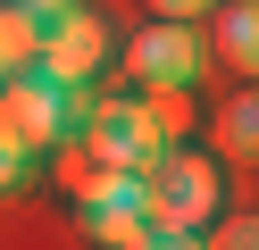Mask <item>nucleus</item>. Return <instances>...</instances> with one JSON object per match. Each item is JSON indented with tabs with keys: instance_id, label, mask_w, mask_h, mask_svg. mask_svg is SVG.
<instances>
[{
	"instance_id": "f257e3e1",
	"label": "nucleus",
	"mask_w": 259,
	"mask_h": 250,
	"mask_svg": "<svg viewBox=\"0 0 259 250\" xmlns=\"http://www.w3.org/2000/svg\"><path fill=\"white\" fill-rule=\"evenodd\" d=\"M226 209V167L209 159V150H159L151 167H142V225L151 233H209Z\"/></svg>"
},
{
	"instance_id": "f03ea898",
	"label": "nucleus",
	"mask_w": 259,
	"mask_h": 250,
	"mask_svg": "<svg viewBox=\"0 0 259 250\" xmlns=\"http://www.w3.org/2000/svg\"><path fill=\"white\" fill-rule=\"evenodd\" d=\"M84 109H92V92H59V83H42L34 67H25V75H0V142L25 150V159L75 142Z\"/></svg>"
},
{
	"instance_id": "7ed1b4c3",
	"label": "nucleus",
	"mask_w": 259,
	"mask_h": 250,
	"mask_svg": "<svg viewBox=\"0 0 259 250\" xmlns=\"http://www.w3.org/2000/svg\"><path fill=\"white\" fill-rule=\"evenodd\" d=\"M109 59H117V33H109V17L75 0V9L59 17L51 33H42V50H34V75H42V83H59V92H92V75H101Z\"/></svg>"
},
{
	"instance_id": "20e7f679",
	"label": "nucleus",
	"mask_w": 259,
	"mask_h": 250,
	"mask_svg": "<svg viewBox=\"0 0 259 250\" xmlns=\"http://www.w3.org/2000/svg\"><path fill=\"white\" fill-rule=\"evenodd\" d=\"M75 142H84L101 167H117V175H142V167L167 150V142H159V125L142 117V100H134V92L92 100V109H84V125H75Z\"/></svg>"
},
{
	"instance_id": "39448f33",
	"label": "nucleus",
	"mask_w": 259,
	"mask_h": 250,
	"mask_svg": "<svg viewBox=\"0 0 259 250\" xmlns=\"http://www.w3.org/2000/svg\"><path fill=\"white\" fill-rule=\"evenodd\" d=\"M125 67H134V92H192L201 75V25H142L125 42Z\"/></svg>"
},
{
	"instance_id": "423d86ee",
	"label": "nucleus",
	"mask_w": 259,
	"mask_h": 250,
	"mask_svg": "<svg viewBox=\"0 0 259 250\" xmlns=\"http://www.w3.org/2000/svg\"><path fill=\"white\" fill-rule=\"evenodd\" d=\"M201 59H218L226 75H251L259 67V17H251V0H218V9L201 17Z\"/></svg>"
},
{
	"instance_id": "0eeeda50",
	"label": "nucleus",
	"mask_w": 259,
	"mask_h": 250,
	"mask_svg": "<svg viewBox=\"0 0 259 250\" xmlns=\"http://www.w3.org/2000/svg\"><path fill=\"white\" fill-rule=\"evenodd\" d=\"M75 225H84L101 250H134L142 233H151V225H142V183H134V192H117V200H92V209H75Z\"/></svg>"
},
{
	"instance_id": "6e6552de",
	"label": "nucleus",
	"mask_w": 259,
	"mask_h": 250,
	"mask_svg": "<svg viewBox=\"0 0 259 250\" xmlns=\"http://www.w3.org/2000/svg\"><path fill=\"white\" fill-rule=\"evenodd\" d=\"M209 142H218V167H234V175H242V167H251V150H259V100L234 92L218 117H209Z\"/></svg>"
},
{
	"instance_id": "1a4fd4ad",
	"label": "nucleus",
	"mask_w": 259,
	"mask_h": 250,
	"mask_svg": "<svg viewBox=\"0 0 259 250\" xmlns=\"http://www.w3.org/2000/svg\"><path fill=\"white\" fill-rule=\"evenodd\" d=\"M34 50H42V25L17 9V0H0V75H25Z\"/></svg>"
},
{
	"instance_id": "9d476101",
	"label": "nucleus",
	"mask_w": 259,
	"mask_h": 250,
	"mask_svg": "<svg viewBox=\"0 0 259 250\" xmlns=\"http://www.w3.org/2000/svg\"><path fill=\"white\" fill-rule=\"evenodd\" d=\"M142 100V117H151V125H159V142H184V133H192V92H134Z\"/></svg>"
},
{
	"instance_id": "9b49d317",
	"label": "nucleus",
	"mask_w": 259,
	"mask_h": 250,
	"mask_svg": "<svg viewBox=\"0 0 259 250\" xmlns=\"http://www.w3.org/2000/svg\"><path fill=\"white\" fill-rule=\"evenodd\" d=\"M201 250H259V225H251V209H218V225L201 233Z\"/></svg>"
},
{
	"instance_id": "f8f14e48",
	"label": "nucleus",
	"mask_w": 259,
	"mask_h": 250,
	"mask_svg": "<svg viewBox=\"0 0 259 250\" xmlns=\"http://www.w3.org/2000/svg\"><path fill=\"white\" fill-rule=\"evenodd\" d=\"M142 9H151V25H201L218 0H142Z\"/></svg>"
},
{
	"instance_id": "ddd939ff",
	"label": "nucleus",
	"mask_w": 259,
	"mask_h": 250,
	"mask_svg": "<svg viewBox=\"0 0 259 250\" xmlns=\"http://www.w3.org/2000/svg\"><path fill=\"white\" fill-rule=\"evenodd\" d=\"M25 167H34L25 150H9V142H0V192H17V183H25Z\"/></svg>"
},
{
	"instance_id": "4468645a",
	"label": "nucleus",
	"mask_w": 259,
	"mask_h": 250,
	"mask_svg": "<svg viewBox=\"0 0 259 250\" xmlns=\"http://www.w3.org/2000/svg\"><path fill=\"white\" fill-rule=\"evenodd\" d=\"M17 9H25V17H34V25H42V33H51V25H59V17H67V9H75V0H17Z\"/></svg>"
},
{
	"instance_id": "2eb2a0df",
	"label": "nucleus",
	"mask_w": 259,
	"mask_h": 250,
	"mask_svg": "<svg viewBox=\"0 0 259 250\" xmlns=\"http://www.w3.org/2000/svg\"><path fill=\"white\" fill-rule=\"evenodd\" d=\"M134 250H201V233H142Z\"/></svg>"
}]
</instances>
